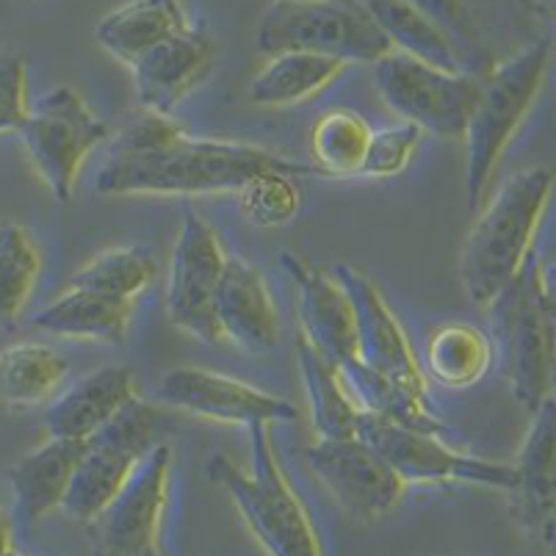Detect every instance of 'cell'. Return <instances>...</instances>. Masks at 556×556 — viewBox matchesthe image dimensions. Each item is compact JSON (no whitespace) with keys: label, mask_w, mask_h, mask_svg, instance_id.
Segmentation results:
<instances>
[{"label":"cell","mask_w":556,"mask_h":556,"mask_svg":"<svg viewBox=\"0 0 556 556\" xmlns=\"http://www.w3.org/2000/svg\"><path fill=\"white\" fill-rule=\"evenodd\" d=\"M282 169L296 178H321L313 164H300L257 144L202 139L186 130L169 148L148 155H109L94 189L103 197H200L239 191L261 172Z\"/></svg>","instance_id":"1"},{"label":"cell","mask_w":556,"mask_h":556,"mask_svg":"<svg viewBox=\"0 0 556 556\" xmlns=\"http://www.w3.org/2000/svg\"><path fill=\"white\" fill-rule=\"evenodd\" d=\"M554 197V172L529 166L490 191L477 211L459 252V280L465 296L488 311L493 300L518 277L534 252V236Z\"/></svg>","instance_id":"2"},{"label":"cell","mask_w":556,"mask_h":556,"mask_svg":"<svg viewBox=\"0 0 556 556\" xmlns=\"http://www.w3.org/2000/svg\"><path fill=\"white\" fill-rule=\"evenodd\" d=\"M551 55H554V42L543 37L479 75L477 103L463 134L465 197L473 214L490 197L504 153L543 92Z\"/></svg>","instance_id":"3"},{"label":"cell","mask_w":556,"mask_h":556,"mask_svg":"<svg viewBox=\"0 0 556 556\" xmlns=\"http://www.w3.org/2000/svg\"><path fill=\"white\" fill-rule=\"evenodd\" d=\"M493 321V352L515 402L526 409L554 402L556 305L548 269L538 252L488 307Z\"/></svg>","instance_id":"4"},{"label":"cell","mask_w":556,"mask_h":556,"mask_svg":"<svg viewBox=\"0 0 556 556\" xmlns=\"http://www.w3.org/2000/svg\"><path fill=\"white\" fill-rule=\"evenodd\" d=\"M252 448V471H241L225 454H214L208 477L230 495L257 543L269 556H325L321 538L313 526L302 495L288 482L269 424L247 429Z\"/></svg>","instance_id":"5"},{"label":"cell","mask_w":556,"mask_h":556,"mask_svg":"<svg viewBox=\"0 0 556 556\" xmlns=\"http://www.w3.org/2000/svg\"><path fill=\"white\" fill-rule=\"evenodd\" d=\"M261 53H316L343 64H377L391 53L361 0H275L255 28Z\"/></svg>","instance_id":"6"},{"label":"cell","mask_w":556,"mask_h":556,"mask_svg":"<svg viewBox=\"0 0 556 556\" xmlns=\"http://www.w3.org/2000/svg\"><path fill=\"white\" fill-rule=\"evenodd\" d=\"M17 136L50 194L70 202L86 159L109 141L111 125L75 89L59 86L31 103Z\"/></svg>","instance_id":"7"},{"label":"cell","mask_w":556,"mask_h":556,"mask_svg":"<svg viewBox=\"0 0 556 556\" xmlns=\"http://www.w3.org/2000/svg\"><path fill=\"white\" fill-rule=\"evenodd\" d=\"M155 424V409L136 396L92 438H86L84 457L62 504L70 518L89 526L114 502L141 459L159 443Z\"/></svg>","instance_id":"8"},{"label":"cell","mask_w":556,"mask_h":556,"mask_svg":"<svg viewBox=\"0 0 556 556\" xmlns=\"http://www.w3.org/2000/svg\"><path fill=\"white\" fill-rule=\"evenodd\" d=\"M379 98L402 123L441 139H463L477 103L479 75L446 73L391 50L374 64Z\"/></svg>","instance_id":"9"},{"label":"cell","mask_w":556,"mask_h":556,"mask_svg":"<svg viewBox=\"0 0 556 556\" xmlns=\"http://www.w3.org/2000/svg\"><path fill=\"white\" fill-rule=\"evenodd\" d=\"M225 241L197 208H186L166 275V316L208 346H225L216 321V291L227 266Z\"/></svg>","instance_id":"10"},{"label":"cell","mask_w":556,"mask_h":556,"mask_svg":"<svg viewBox=\"0 0 556 556\" xmlns=\"http://www.w3.org/2000/svg\"><path fill=\"white\" fill-rule=\"evenodd\" d=\"M172 463L169 443L150 448L114 502L86 526L92 556H164Z\"/></svg>","instance_id":"11"},{"label":"cell","mask_w":556,"mask_h":556,"mask_svg":"<svg viewBox=\"0 0 556 556\" xmlns=\"http://www.w3.org/2000/svg\"><path fill=\"white\" fill-rule=\"evenodd\" d=\"M361 438H366L386 457V463L407 488L413 484H477V488L504 490V493L515 488L513 465L457 452L434 432H421V429H409L363 413Z\"/></svg>","instance_id":"12"},{"label":"cell","mask_w":556,"mask_h":556,"mask_svg":"<svg viewBox=\"0 0 556 556\" xmlns=\"http://www.w3.org/2000/svg\"><path fill=\"white\" fill-rule=\"evenodd\" d=\"M307 463L338 507L357 523L391 515L407 493V484L361 434L316 441L307 448Z\"/></svg>","instance_id":"13"},{"label":"cell","mask_w":556,"mask_h":556,"mask_svg":"<svg viewBox=\"0 0 556 556\" xmlns=\"http://www.w3.org/2000/svg\"><path fill=\"white\" fill-rule=\"evenodd\" d=\"M161 404L189 416L232 427H255V424H291L296 421V407L288 399L275 396L263 388L250 386L244 379L208 368H175L159 386Z\"/></svg>","instance_id":"14"},{"label":"cell","mask_w":556,"mask_h":556,"mask_svg":"<svg viewBox=\"0 0 556 556\" xmlns=\"http://www.w3.org/2000/svg\"><path fill=\"white\" fill-rule=\"evenodd\" d=\"M332 275L343 286L349 302H352V311H355L357 357L363 366L418 393V396H429L427 377H424L416 349L409 343L404 325L399 321L386 294L379 291L377 282L352 263H336Z\"/></svg>","instance_id":"15"},{"label":"cell","mask_w":556,"mask_h":556,"mask_svg":"<svg viewBox=\"0 0 556 556\" xmlns=\"http://www.w3.org/2000/svg\"><path fill=\"white\" fill-rule=\"evenodd\" d=\"M282 269L294 282L300 336L336 368L357 361L355 311L336 275L288 250L282 252Z\"/></svg>","instance_id":"16"},{"label":"cell","mask_w":556,"mask_h":556,"mask_svg":"<svg viewBox=\"0 0 556 556\" xmlns=\"http://www.w3.org/2000/svg\"><path fill=\"white\" fill-rule=\"evenodd\" d=\"M556 416L554 402L532 413L515 468V488L509 490L513 515L526 534L540 545L554 548L556 529Z\"/></svg>","instance_id":"17"},{"label":"cell","mask_w":556,"mask_h":556,"mask_svg":"<svg viewBox=\"0 0 556 556\" xmlns=\"http://www.w3.org/2000/svg\"><path fill=\"white\" fill-rule=\"evenodd\" d=\"M216 321L225 346L266 355L280 338V316L266 275L239 255L227 257L216 291Z\"/></svg>","instance_id":"18"},{"label":"cell","mask_w":556,"mask_h":556,"mask_svg":"<svg viewBox=\"0 0 556 556\" xmlns=\"http://www.w3.org/2000/svg\"><path fill=\"white\" fill-rule=\"evenodd\" d=\"M216 67V48L200 31L155 45L130 64L136 100L144 109L172 114Z\"/></svg>","instance_id":"19"},{"label":"cell","mask_w":556,"mask_h":556,"mask_svg":"<svg viewBox=\"0 0 556 556\" xmlns=\"http://www.w3.org/2000/svg\"><path fill=\"white\" fill-rule=\"evenodd\" d=\"M139 396L136 377L125 366H103L80 377L73 388L55 393L42 416L48 438L86 441Z\"/></svg>","instance_id":"20"},{"label":"cell","mask_w":556,"mask_h":556,"mask_svg":"<svg viewBox=\"0 0 556 556\" xmlns=\"http://www.w3.org/2000/svg\"><path fill=\"white\" fill-rule=\"evenodd\" d=\"M84 448L86 441L48 438L9 468L17 523H23L25 529H34L39 520L53 515L55 509H62L80 457H84Z\"/></svg>","instance_id":"21"},{"label":"cell","mask_w":556,"mask_h":556,"mask_svg":"<svg viewBox=\"0 0 556 556\" xmlns=\"http://www.w3.org/2000/svg\"><path fill=\"white\" fill-rule=\"evenodd\" d=\"M189 31H194L189 0H128L100 20L94 39L114 62L130 67L150 48Z\"/></svg>","instance_id":"22"},{"label":"cell","mask_w":556,"mask_h":556,"mask_svg":"<svg viewBox=\"0 0 556 556\" xmlns=\"http://www.w3.org/2000/svg\"><path fill=\"white\" fill-rule=\"evenodd\" d=\"M361 3L396 53L413 55L418 62L446 73L473 75L463 48L416 3L409 0H361Z\"/></svg>","instance_id":"23"},{"label":"cell","mask_w":556,"mask_h":556,"mask_svg":"<svg viewBox=\"0 0 556 556\" xmlns=\"http://www.w3.org/2000/svg\"><path fill=\"white\" fill-rule=\"evenodd\" d=\"M130 316H134V302L67 288L59 300L34 316V327L70 341L123 343L128 336Z\"/></svg>","instance_id":"24"},{"label":"cell","mask_w":556,"mask_h":556,"mask_svg":"<svg viewBox=\"0 0 556 556\" xmlns=\"http://www.w3.org/2000/svg\"><path fill=\"white\" fill-rule=\"evenodd\" d=\"M296 361H300L302 382H305L316 441L361 434L363 409L343 382L341 371L325 355H318L302 336L296 338Z\"/></svg>","instance_id":"25"},{"label":"cell","mask_w":556,"mask_h":556,"mask_svg":"<svg viewBox=\"0 0 556 556\" xmlns=\"http://www.w3.org/2000/svg\"><path fill=\"white\" fill-rule=\"evenodd\" d=\"M70 361L45 343H12L0 352V404L7 409H34L50 402L64 386Z\"/></svg>","instance_id":"26"},{"label":"cell","mask_w":556,"mask_h":556,"mask_svg":"<svg viewBox=\"0 0 556 556\" xmlns=\"http://www.w3.org/2000/svg\"><path fill=\"white\" fill-rule=\"evenodd\" d=\"M346 64L316 53H277L269 55V62L255 78L250 80L252 103L257 105H300L330 89L343 75Z\"/></svg>","instance_id":"27"},{"label":"cell","mask_w":556,"mask_h":556,"mask_svg":"<svg viewBox=\"0 0 556 556\" xmlns=\"http://www.w3.org/2000/svg\"><path fill=\"white\" fill-rule=\"evenodd\" d=\"M495 361L493 341L473 325H443L429 336L424 377L448 391L477 386Z\"/></svg>","instance_id":"28"},{"label":"cell","mask_w":556,"mask_h":556,"mask_svg":"<svg viewBox=\"0 0 556 556\" xmlns=\"http://www.w3.org/2000/svg\"><path fill=\"white\" fill-rule=\"evenodd\" d=\"M159 277V257L150 247H114L84 263L70 280V288L111 300L136 302Z\"/></svg>","instance_id":"29"},{"label":"cell","mask_w":556,"mask_h":556,"mask_svg":"<svg viewBox=\"0 0 556 556\" xmlns=\"http://www.w3.org/2000/svg\"><path fill=\"white\" fill-rule=\"evenodd\" d=\"M371 125L352 109H332L316 119L311 130L313 166L321 178H357L366 155Z\"/></svg>","instance_id":"30"},{"label":"cell","mask_w":556,"mask_h":556,"mask_svg":"<svg viewBox=\"0 0 556 556\" xmlns=\"http://www.w3.org/2000/svg\"><path fill=\"white\" fill-rule=\"evenodd\" d=\"M42 277V250L23 225H0V327L14 325Z\"/></svg>","instance_id":"31"},{"label":"cell","mask_w":556,"mask_h":556,"mask_svg":"<svg viewBox=\"0 0 556 556\" xmlns=\"http://www.w3.org/2000/svg\"><path fill=\"white\" fill-rule=\"evenodd\" d=\"M296 175L282 169L261 172L247 180L239 194V208L244 219L255 227H286L300 216L302 191Z\"/></svg>","instance_id":"32"},{"label":"cell","mask_w":556,"mask_h":556,"mask_svg":"<svg viewBox=\"0 0 556 556\" xmlns=\"http://www.w3.org/2000/svg\"><path fill=\"white\" fill-rule=\"evenodd\" d=\"M184 134L186 128L175 123L172 114L139 105L123 116V123L111 130L105 144H109V155H148L169 148L172 141H178Z\"/></svg>","instance_id":"33"},{"label":"cell","mask_w":556,"mask_h":556,"mask_svg":"<svg viewBox=\"0 0 556 556\" xmlns=\"http://www.w3.org/2000/svg\"><path fill=\"white\" fill-rule=\"evenodd\" d=\"M421 130L407 123L371 130V139H368V148L366 155H363L361 169H357V178L386 180L402 175L409 166V161L416 159V150L421 144Z\"/></svg>","instance_id":"34"},{"label":"cell","mask_w":556,"mask_h":556,"mask_svg":"<svg viewBox=\"0 0 556 556\" xmlns=\"http://www.w3.org/2000/svg\"><path fill=\"white\" fill-rule=\"evenodd\" d=\"M28 111V59L17 50H0V136L20 134Z\"/></svg>","instance_id":"35"},{"label":"cell","mask_w":556,"mask_h":556,"mask_svg":"<svg viewBox=\"0 0 556 556\" xmlns=\"http://www.w3.org/2000/svg\"><path fill=\"white\" fill-rule=\"evenodd\" d=\"M409 3H416V7L424 9L441 28H446L448 37L463 48L465 55H468V48L477 42V31H473L468 0H409Z\"/></svg>","instance_id":"36"},{"label":"cell","mask_w":556,"mask_h":556,"mask_svg":"<svg viewBox=\"0 0 556 556\" xmlns=\"http://www.w3.org/2000/svg\"><path fill=\"white\" fill-rule=\"evenodd\" d=\"M14 548H17V545H14L12 515H9L7 509L0 507V556H9Z\"/></svg>","instance_id":"37"},{"label":"cell","mask_w":556,"mask_h":556,"mask_svg":"<svg viewBox=\"0 0 556 556\" xmlns=\"http://www.w3.org/2000/svg\"><path fill=\"white\" fill-rule=\"evenodd\" d=\"M518 3H520V7L529 9V12L540 14V17H543V14H548V9H545L543 3H540V0H518Z\"/></svg>","instance_id":"38"},{"label":"cell","mask_w":556,"mask_h":556,"mask_svg":"<svg viewBox=\"0 0 556 556\" xmlns=\"http://www.w3.org/2000/svg\"><path fill=\"white\" fill-rule=\"evenodd\" d=\"M9 556H25V554H20V551H17V548H14V551H12V554H9Z\"/></svg>","instance_id":"39"},{"label":"cell","mask_w":556,"mask_h":556,"mask_svg":"<svg viewBox=\"0 0 556 556\" xmlns=\"http://www.w3.org/2000/svg\"><path fill=\"white\" fill-rule=\"evenodd\" d=\"M291 3H302V0H291Z\"/></svg>","instance_id":"40"}]
</instances>
